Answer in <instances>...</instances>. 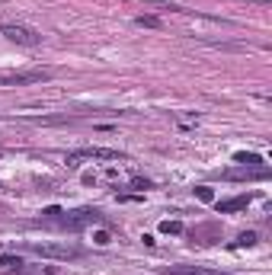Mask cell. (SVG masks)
Returning <instances> with one entry per match:
<instances>
[{
  "label": "cell",
  "mask_w": 272,
  "mask_h": 275,
  "mask_svg": "<svg viewBox=\"0 0 272 275\" xmlns=\"http://www.w3.org/2000/svg\"><path fill=\"white\" fill-rule=\"evenodd\" d=\"M250 205V195H234V199H224V202H218V214H231V211H243V208Z\"/></svg>",
  "instance_id": "8992f818"
},
{
  "label": "cell",
  "mask_w": 272,
  "mask_h": 275,
  "mask_svg": "<svg viewBox=\"0 0 272 275\" xmlns=\"http://www.w3.org/2000/svg\"><path fill=\"white\" fill-rule=\"evenodd\" d=\"M100 221V211H90V208H84V211H74L70 218H64V227H86V224H96Z\"/></svg>",
  "instance_id": "5b68a950"
},
{
  "label": "cell",
  "mask_w": 272,
  "mask_h": 275,
  "mask_svg": "<svg viewBox=\"0 0 272 275\" xmlns=\"http://www.w3.org/2000/svg\"><path fill=\"white\" fill-rule=\"evenodd\" d=\"M42 214H45V218H58V214H64V211H61V208H54V205H51V208H45Z\"/></svg>",
  "instance_id": "2e32d148"
},
{
  "label": "cell",
  "mask_w": 272,
  "mask_h": 275,
  "mask_svg": "<svg viewBox=\"0 0 272 275\" xmlns=\"http://www.w3.org/2000/svg\"><path fill=\"white\" fill-rule=\"evenodd\" d=\"M160 275H221L215 269H202V266H176V269H163Z\"/></svg>",
  "instance_id": "ba28073f"
},
{
  "label": "cell",
  "mask_w": 272,
  "mask_h": 275,
  "mask_svg": "<svg viewBox=\"0 0 272 275\" xmlns=\"http://www.w3.org/2000/svg\"><path fill=\"white\" fill-rule=\"evenodd\" d=\"M51 80V70L39 68V70H0V86H26V84H42Z\"/></svg>",
  "instance_id": "6da1fadb"
},
{
  "label": "cell",
  "mask_w": 272,
  "mask_h": 275,
  "mask_svg": "<svg viewBox=\"0 0 272 275\" xmlns=\"http://www.w3.org/2000/svg\"><path fill=\"white\" fill-rule=\"evenodd\" d=\"M93 240H96V243H100V246H106V243H109V240H112V237H109L106 230H96V234H93Z\"/></svg>",
  "instance_id": "5bb4252c"
},
{
  "label": "cell",
  "mask_w": 272,
  "mask_h": 275,
  "mask_svg": "<svg viewBox=\"0 0 272 275\" xmlns=\"http://www.w3.org/2000/svg\"><path fill=\"white\" fill-rule=\"evenodd\" d=\"M135 23L144 26V29H163V19H160V16H154V13H141V16H135Z\"/></svg>",
  "instance_id": "9c48e42d"
},
{
  "label": "cell",
  "mask_w": 272,
  "mask_h": 275,
  "mask_svg": "<svg viewBox=\"0 0 272 275\" xmlns=\"http://www.w3.org/2000/svg\"><path fill=\"white\" fill-rule=\"evenodd\" d=\"M0 266H3V269H19V266H23V259L13 256V253H3V256H0Z\"/></svg>",
  "instance_id": "30bf717a"
},
{
  "label": "cell",
  "mask_w": 272,
  "mask_h": 275,
  "mask_svg": "<svg viewBox=\"0 0 272 275\" xmlns=\"http://www.w3.org/2000/svg\"><path fill=\"white\" fill-rule=\"evenodd\" d=\"M0 32L10 38V42H16V45H26V48H35L42 45V35L35 29H29V26H16V23H3L0 26Z\"/></svg>",
  "instance_id": "3957f363"
},
{
  "label": "cell",
  "mask_w": 272,
  "mask_h": 275,
  "mask_svg": "<svg viewBox=\"0 0 272 275\" xmlns=\"http://www.w3.org/2000/svg\"><path fill=\"white\" fill-rule=\"evenodd\" d=\"M26 250L35 253V256H45V259H77L80 250L68 243H26Z\"/></svg>",
  "instance_id": "7a4b0ae2"
},
{
  "label": "cell",
  "mask_w": 272,
  "mask_h": 275,
  "mask_svg": "<svg viewBox=\"0 0 272 275\" xmlns=\"http://www.w3.org/2000/svg\"><path fill=\"white\" fill-rule=\"evenodd\" d=\"M160 230L176 237V234H183V221H160Z\"/></svg>",
  "instance_id": "8fae6325"
},
{
  "label": "cell",
  "mask_w": 272,
  "mask_h": 275,
  "mask_svg": "<svg viewBox=\"0 0 272 275\" xmlns=\"http://www.w3.org/2000/svg\"><path fill=\"white\" fill-rule=\"evenodd\" d=\"M234 163H240L243 170H266L263 167V157H259V154H247V151L234 154Z\"/></svg>",
  "instance_id": "52a82bcc"
},
{
  "label": "cell",
  "mask_w": 272,
  "mask_h": 275,
  "mask_svg": "<svg viewBox=\"0 0 272 275\" xmlns=\"http://www.w3.org/2000/svg\"><path fill=\"white\" fill-rule=\"evenodd\" d=\"M77 160H125V154L109 151V147H80V151L68 154V163L77 167Z\"/></svg>",
  "instance_id": "277c9868"
},
{
  "label": "cell",
  "mask_w": 272,
  "mask_h": 275,
  "mask_svg": "<svg viewBox=\"0 0 272 275\" xmlns=\"http://www.w3.org/2000/svg\"><path fill=\"white\" fill-rule=\"evenodd\" d=\"M132 186H135V189H151V183H148V179H141V176H135Z\"/></svg>",
  "instance_id": "9a60e30c"
},
{
  "label": "cell",
  "mask_w": 272,
  "mask_h": 275,
  "mask_svg": "<svg viewBox=\"0 0 272 275\" xmlns=\"http://www.w3.org/2000/svg\"><path fill=\"white\" fill-rule=\"evenodd\" d=\"M250 3H269V0H250Z\"/></svg>",
  "instance_id": "e0dca14e"
},
{
  "label": "cell",
  "mask_w": 272,
  "mask_h": 275,
  "mask_svg": "<svg viewBox=\"0 0 272 275\" xmlns=\"http://www.w3.org/2000/svg\"><path fill=\"white\" fill-rule=\"evenodd\" d=\"M256 243V234H253V230H243L240 237H237V246H253Z\"/></svg>",
  "instance_id": "7c38bea8"
},
{
  "label": "cell",
  "mask_w": 272,
  "mask_h": 275,
  "mask_svg": "<svg viewBox=\"0 0 272 275\" xmlns=\"http://www.w3.org/2000/svg\"><path fill=\"white\" fill-rule=\"evenodd\" d=\"M195 195H199V202H215V192H211L208 186H199V189H195Z\"/></svg>",
  "instance_id": "4fadbf2b"
}]
</instances>
